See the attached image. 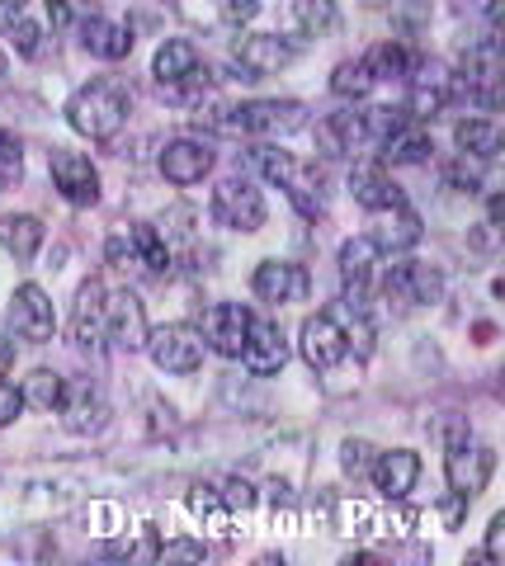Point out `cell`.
Segmentation results:
<instances>
[{"label":"cell","mask_w":505,"mask_h":566,"mask_svg":"<svg viewBox=\"0 0 505 566\" xmlns=\"http://www.w3.org/2000/svg\"><path fill=\"white\" fill-rule=\"evenodd\" d=\"M0 185H6V180H0Z\"/></svg>","instance_id":"cell-48"},{"label":"cell","mask_w":505,"mask_h":566,"mask_svg":"<svg viewBox=\"0 0 505 566\" xmlns=\"http://www.w3.org/2000/svg\"><path fill=\"white\" fill-rule=\"evenodd\" d=\"M104 322H109V340L118 345V349H147V335H151V326H147V312H143V297L137 293H109L104 297Z\"/></svg>","instance_id":"cell-12"},{"label":"cell","mask_w":505,"mask_h":566,"mask_svg":"<svg viewBox=\"0 0 505 566\" xmlns=\"http://www.w3.org/2000/svg\"><path fill=\"white\" fill-rule=\"evenodd\" d=\"M505 553V515L492 520V528H486V547H482V557H501Z\"/></svg>","instance_id":"cell-43"},{"label":"cell","mask_w":505,"mask_h":566,"mask_svg":"<svg viewBox=\"0 0 505 566\" xmlns=\"http://www.w3.org/2000/svg\"><path fill=\"white\" fill-rule=\"evenodd\" d=\"M382 147V166H425L430 161V151H434V142L421 133V128H397L392 137H382L378 142Z\"/></svg>","instance_id":"cell-25"},{"label":"cell","mask_w":505,"mask_h":566,"mask_svg":"<svg viewBox=\"0 0 505 566\" xmlns=\"http://www.w3.org/2000/svg\"><path fill=\"white\" fill-rule=\"evenodd\" d=\"M213 222L232 232H260L265 227V199L251 180H222L213 189Z\"/></svg>","instance_id":"cell-6"},{"label":"cell","mask_w":505,"mask_h":566,"mask_svg":"<svg viewBox=\"0 0 505 566\" xmlns=\"http://www.w3.org/2000/svg\"><path fill=\"white\" fill-rule=\"evenodd\" d=\"M288 62H293V43L278 39V33H246V39L232 43V66L241 71V81H265Z\"/></svg>","instance_id":"cell-7"},{"label":"cell","mask_w":505,"mask_h":566,"mask_svg":"<svg viewBox=\"0 0 505 566\" xmlns=\"http://www.w3.org/2000/svg\"><path fill=\"white\" fill-rule=\"evenodd\" d=\"M6 66H10V62H6V52H0V76H6Z\"/></svg>","instance_id":"cell-47"},{"label":"cell","mask_w":505,"mask_h":566,"mask_svg":"<svg viewBox=\"0 0 505 566\" xmlns=\"http://www.w3.org/2000/svg\"><path fill=\"white\" fill-rule=\"evenodd\" d=\"M48 170H52V185H57V193H62L66 203L91 208L99 199V170L91 166V156L66 151V147H52Z\"/></svg>","instance_id":"cell-8"},{"label":"cell","mask_w":505,"mask_h":566,"mask_svg":"<svg viewBox=\"0 0 505 566\" xmlns=\"http://www.w3.org/2000/svg\"><path fill=\"white\" fill-rule=\"evenodd\" d=\"M10 331L29 345H48L57 335V312H52V297L39 283H20L10 297Z\"/></svg>","instance_id":"cell-5"},{"label":"cell","mask_w":505,"mask_h":566,"mask_svg":"<svg viewBox=\"0 0 505 566\" xmlns=\"http://www.w3.org/2000/svg\"><path fill=\"white\" fill-rule=\"evenodd\" d=\"M284 193L293 199V208L303 212V218H322L326 212V193H322V175L312 166H298L293 170V180L284 185Z\"/></svg>","instance_id":"cell-29"},{"label":"cell","mask_w":505,"mask_h":566,"mask_svg":"<svg viewBox=\"0 0 505 566\" xmlns=\"http://www.w3.org/2000/svg\"><path fill=\"white\" fill-rule=\"evenodd\" d=\"M411 52L402 43H378L369 57H364V66L374 71V81H407L411 76Z\"/></svg>","instance_id":"cell-30"},{"label":"cell","mask_w":505,"mask_h":566,"mask_svg":"<svg viewBox=\"0 0 505 566\" xmlns=\"http://www.w3.org/2000/svg\"><path fill=\"white\" fill-rule=\"evenodd\" d=\"M62 411H66V430L72 434H95V430H104V401L99 397H91V387H76L72 397L62 401Z\"/></svg>","instance_id":"cell-28"},{"label":"cell","mask_w":505,"mask_h":566,"mask_svg":"<svg viewBox=\"0 0 505 566\" xmlns=\"http://www.w3.org/2000/svg\"><path fill=\"white\" fill-rule=\"evenodd\" d=\"M482 180H486V161H477V156H454V161L444 166V185L459 189V193H482Z\"/></svg>","instance_id":"cell-35"},{"label":"cell","mask_w":505,"mask_h":566,"mask_svg":"<svg viewBox=\"0 0 505 566\" xmlns=\"http://www.w3.org/2000/svg\"><path fill=\"white\" fill-rule=\"evenodd\" d=\"M374 486L388 495V501H407L421 482V458L411 449H392V453H374Z\"/></svg>","instance_id":"cell-16"},{"label":"cell","mask_w":505,"mask_h":566,"mask_svg":"<svg viewBox=\"0 0 505 566\" xmlns=\"http://www.w3.org/2000/svg\"><path fill=\"white\" fill-rule=\"evenodd\" d=\"M203 331L194 326H185V322H170V326H156L147 335V354H151V364L161 368V374H199L203 368Z\"/></svg>","instance_id":"cell-3"},{"label":"cell","mask_w":505,"mask_h":566,"mask_svg":"<svg viewBox=\"0 0 505 566\" xmlns=\"http://www.w3.org/2000/svg\"><path fill=\"white\" fill-rule=\"evenodd\" d=\"M24 411V397H20V387H10V382H0V430L6 424H14Z\"/></svg>","instance_id":"cell-40"},{"label":"cell","mask_w":505,"mask_h":566,"mask_svg":"<svg viewBox=\"0 0 505 566\" xmlns=\"http://www.w3.org/2000/svg\"><path fill=\"white\" fill-rule=\"evenodd\" d=\"M251 161H255V170L265 175L270 185H278V189H284V185L293 180V170L303 166L293 151H278V147H255V151H251Z\"/></svg>","instance_id":"cell-33"},{"label":"cell","mask_w":505,"mask_h":566,"mask_svg":"<svg viewBox=\"0 0 505 566\" xmlns=\"http://www.w3.org/2000/svg\"><path fill=\"white\" fill-rule=\"evenodd\" d=\"M307 270L293 260H260L251 274V293L260 303H303L307 297Z\"/></svg>","instance_id":"cell-10"},{"label":"cell","mask_w":505,"mask_h":566,"mask_svg":"<svg viewBox=\"0 0 505 566\" xmlns=\"http://www.w3.org/2000/svg\"><path fill=\"white\" fill-rule=\"evenodd\" d=\"M128 245H133V255L143 260L147 270H156V274H166V270H170V251H166V241L156 237V227L137 222L133 232H128Z\"/></svg>","instance_id":"cell-31"},{"label":"cell","mask_w":505,"mask_h":566,"mask_svg":"<svg viewBox=\"0 0 505 566\" xmlns=\"http://www.w3.org/2000/svg\"><path fill=\"white\" fill-rule=\"evenodd\" d=\"M330 91H336L340 99H364L374 91V71L364 66V57L359 62H340L336 71H330Z\"/></svg>","instance_id":"cell-32"},{"label":"cell","mask_w":505,"mask_h":566,"mask_svg":"<svg viewBox=\"0 0 505 566\" xmlns=\"http://www.w3.org/2000/svg\"><path fill=\"white\" fill-rule=\"evenodd\" d=\"M374 260H378V245L369 237H355L340 245V279H345V297L350 307L364 312V297H369V279H374Z\"/></svg>","instance_id":"cell-18"},{"label":"cell","mask_w":505,"mask_h":566,"mask_svg":"<svg viewBox=\"0 0 505 566\" xmlns=\"http://www.w3.org/2000/svg\"><path fill=\"white\" fill-rule=\"evenodd\" d=\"M241 359H246V368H251L255 378H274L278 368L288 364L284 331H278L274 322H260V316H251V331H246V349H241Z\"/></svg>","instance_id":"cell-15"},{"label":"cell","mask_w":505,"mask_h":566,"mask_svg":"<svg viewBox=\"0 0 505 566\" xmlns=\"http://www.w3.org/2000/svg\"><path fill=\"white\" fill-rule=\"evenodd\" d=\"M194 71H199V48L189 39H170V43L156 48V57H151L156 85H180V81L194 76Z\"/></svg>","instance_id":"cell-22"},{"label":"cell","mask_w":505,"mask_h":566,"mask_svg":"<svg viewBox=\"0 0 505 566\" xmlns=\"http://www.w3.org/2000/svg\"><path fill=\"white\" fill-rule=\"evenodd\" d=\"M382 297H392L397 307H430L444 297V274L425 260H397L382 274Z\"/></svg>","instance_id":"cell-4"},{"label":"cell","mask_w":505,"mask_h":566,"mask_svg":"<svg viewBox=\"0 0 505 566\" xmlns=\"http://www.w3.org/2000/svg\"><path fill=\"white\" fill-rule=\"evenodd\" d=\"M228 114L232 118L222 123V128L251 133V137H288V133L307 128V104H298V99H251Z\"/></svg>","instance_id":"cell-2"},{"label":"cell","mask_w":505,"mask_h":566,"mask_svg":"<svg viewBox=\"0 0 505 566\" xmlns=\"http://www.w3.org/2000/svg\"><path fill=\"white\" fill-rule=\"evenodd\" d=\"M10 368H14V345H10V340H0V378H6Z\"/></svg>","instance_id":"cell-45"},{"label":"cell","mask_w":505,"mask_h":566,"mask_svg":"<svg viewBox=\"0 0 505 566\" xmlns=\"http://www.w3.org/2000/svg\"><path fill=\"white\" fill-rule=\"evenodd\" d=\"M496 472V453L492 449H477V444H454L449 449V491L459 495V501H473V495L486 491V482H492Z\"/></svg>","instance_id":"cell-11"},{"label":"cell","mask_w":505,"mask_h":566,"mask_svg":"<svg viewBox=\"0 0 505 566\" xmlns=\"http://www.w3.org/2000/svg\"><path fill=\"white\" fill-rule=\"evenodd\" d=\"M501 212H505V203H501V193H496V199H492V208H486V218H492V227L501 222Z\"/></svg>","instance_id":"cell-46"},{"label":"cell","mask_w":505,"mask_h":566,"mask_svg":"<svg viewBox=\"0 0 505 566\" xmlns=\"http://www.w3.org/2000/svg\"><path fill=\"white\" fill-rule=\"evenodd\" d=\"M161 557H203V543H166Z\"/></svg>","instance_id":"cell-44"},{"label":"cell","mask_w":505,"mask_h":566,"mask_svg":"<svg viewBox=\"0 0 505 566\" xmlns=\"http://www.w3.org/2000/svg\"><path fill=\"white\" fill-rule=\"evenodd\" d=\"M10 43H14V52H20V57H39V52H43V29L20 14V20L10 24Z\"/></svg>","instance_id":"cell-37"},{"label":"cell","mask_w":505,"mask_h":566,"mask_svg":"<svg viewBox=\"0 0 505 566\" xmlns=\"http://www.w3.org/2000/svg\"><path fill=\"white\" fill-rule=\"evenodd\" d=\"M317 147L326 156H350L359 147H369V128H364V114L359 109H340L317 123Z\"/></svg>","instance_id":"cell-20"},{"label":"cell","mask_w":505,"mask_h":566,"mask_svg":"<svg viewBox=\"0 0 505 566\" xmlns=\"http://www.w3.org/2000/svg\"><path fill=\"white\" fill-rule=\"evenodd\" d=\"M20 170H24V151H20V142H14L6 128H0V180H20Z\"/></svg>","instance_id":"cell-38"},{"label":"cell","mask_w":505,"mask_h":566,"mask_svg":"<svg viewBox=\"0 0 505 566\" xmlns=\"http://www.w3.org/2000/svg\"><path fill=\"white\" fill-rule=\"evenodd\" d=\"M104 283L91 279V283H81V293H76V307H72V340L81 349H104V340H109V322H104Z\"/></svg>","instance_id":"cell-14"},{"label":"cell","mask_w":505,"mask_h":566,"mask_svg":"<svg viewBox=\"0 0 505 566\" xmlns=\"http://www.w3.org/2000/svg\"><path fill=\"white\" fill-rule=\"evenodd\" d=\"M20 397H24V406H39V411H62L66 378L52 374V368H33V374L24 378V387H20Z\"/></svg>","instance_id":"cell-27"},{"label":"cell","mask_w":505,"mask_h":566,"mask_svg":"<svg viewBox=\"0 0 505 566\" xmlns=\"http://www.w3.org/2000/svg\"><path fill=\"white\" fill-rule=\"evenodd\" d=\"M350 193H355V203H364L369 212L402 208V189L392 185L388 166H355L350 170Z\"/></svg>","instance_id":"cell-21"},{"label":"cell","mask_w":505,"mask_h":566,"mask_svg":"<svg viewBox=\"0 0 505 566\" xmlns=\"http://www.w3.org/2000/svg\"><path fill=\"white\" fill-rule=\"evenodd\" d=\"M81 48L91 57H104V62H124L133 52V29H124L118 20H104V14H85L81 24Z\"/></svg>","instance_id":"cell-19"},{"label":"cell","mask_w":505,"mask_h":566,"mask_svg":"<svg viewBox=\"0 0 505 566\" xmlns=\"http://www.w3.org/2000/svg\"><path fill=\"white\" fill-rule=\"evenodd\" d=\"M76 10H85V0H48V14H52V24H72L76 20Z\"/></svg>","instance_id":"cell-41"},{"label":"cell","mask_w":505,"mask_h":566,"mask_svg":"<svg viewBox=\"0 0 505 566\" xmlns=\"http://www.w3.org/2000/svg\"><path fill=\"white\" fill-rule=\"evenodd\" d=\"M208 170H213V151H208L203 142H194V137H176L161 151V175L170 185H199Z\"/></svg>","instance_id":"cell-17"},{"label":"cell","mask_w":505,"mask_h":566,"mask_svg":"<svg viewBox=\"0 0 505 566\" xmlns=\"http://www.w3.org/2000/svg\"><path fill=\"white\" fill-rule=\"evenodd\" d=\"M218 14L228 24H246V20L260 14V0H218Z\"/></svg>","instance_id":"cell-39"},{"label":"cell","mask_w":505,"mask_h":566,"mask_svg":"<svg viewBox=\"0 0 505 566\" xmlns=\"http://www.w3.org/2000/svg\"><path fill=\"white\" fill-rule=\"evenodd\" d=\"M374 245H378V255L382 251H411L415 241H421V218H415V212L402 203V208H388V218H382L378 227H374V237H369Z\"/></svg>","instance_id":"cell-24"},{"label":"cell","mask_w":505,"mask_h":566,"mask_svg":"<svg viewBox=\"0 0 505 566\" xmlns=\"http://www.w3.org/2000/svg\"><path fill=\"white\" fill-rule=\"evenodd\" d=\"M293 24H298V33H307V39H317V33L336 24V6H330V0H293Z\"/></svg>","instance_id":"cell-34"},{"label":"cell","mask_w":505,"mask_h":566,"mask_svg":"<svg viewBox=\"0 0 505 566\" xmlns=\"http://www.w3.org/2000/svg\"><path fill=\"white\" fill-rule=\"evenodd\" d=\"M298 349H303L307 368H317V374H330V368H336L345 354H350V340H345V326L336 322V316L317 312V316H307V322H303Z\"/></svg>","instance_id":"cell-9"},{"label":"cell","mask_w":505,"mask_h":566,"mask_svg":"<svg viewBox=\"0 0 505 566\" xmlns=\"http://www.w3.org/2000/svg\"><path fill=\"white\" fill-rule=\"evenodd\" d=\"M374 444H369V439H345V449H340V468L345 472H350V476H364V472H369L374 468Z\"/></svg>","instance_id":"cell-36"},{"label":"cell","mask_w":505,"mask_h":566,"mask_svg":"<svg viewBox=\"0 0 505 566\" xmlns=\"http://www.w3.org/2000/svg\"><path fill=\"white\" fill-rule=\"evenodd\" d=\"M246 331H251V312L241 303H213L203 312V340H208V349H218L222 359H241Z\"/></svg>","instance_id":"cell-13"},{"label":"cell","mask_w":505,"mask_h":566,"mask_svg":"<svg viewBox=\"0 0 505 566\" xmlns=\"http://www.w3.org/2000/svg\"><path fill=\"white\" fill-rule=\"evenodd\" d=\"M222 501H228L232 510H251V505H255V486H246V482H228Z\"/></svg>","instance_id":"cell-42"},{"label":"cell","mask_w":505,"mask_h":566,"mask_svg":"<svg viewBox=\"0 0 505 566\" xmlns=\"http://www.w3.org/2000/svg\"><path fill=\"white\" fill-rule=\"evenodd\" d=\"M128 109H133L128 85L99 76V81L81 85V91L66 99V123H72L81 137H91V142H109L128 123Z\"/></svg>","instance_id":"cell-1"},{"label":"cell","mask_w":505,"mask_h":566,"mask_svg":"<svg viewBox=\"0 0 505 566\" xmlns=\"http://www.w3.org/2000/svg\"><path fill=\"white\" fill-rule=\"evenodd\" d=\"M454 142L463 156H477V161H492V156L501 151V128L492 118H463L454 128Z\"/></svg>","instance_id":"cell-26"},{"label":"cell","mask_w":505,"mask_h":566,"mask_svg":"<svg viewBox=\"0 0 505 566\" xmlns=\"http://www.w3.org/2000/svg\"><path fill=\"white\" fill-rule=\"evenodd\" d=\"M43 237H48V227L33 218V212H6V218H0V245H6L20 264L39 255Z\"/></svg>","instance_id":"cell-23"}]
</instances>
